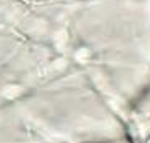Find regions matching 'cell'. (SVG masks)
<instances>
[{
	"mask_svg": "<svg viewBox=\"0 0 150 143\" xmlns=\"http://www.w3.org/2000/svg\"><path fill=\"white\" fill-rule=\"evenodd\" d=\"M149 143H150V140H149Z\"/></svg>",
	"mask_w": 150,
	"mask_h": 143,
	"instance_id": "obj_2",
	"label": "cell"
},
{
	"mask_svg": "<svg viewBox=\"0 0 150 143\" xmlns=\"http://www.w3.org/2000/svg\"><path fill=\"white\" fill-rule=\"evenodd\" d=\"M23 92V87H8L5 90L0 93V101L5 100V98H12V97H17L18 93Z\"/></svg>",
	"mask_w": 150,
	"mask_h": 143,
	"instance_id": "obj_1",
	"label": "cell"
}]
</instances>
